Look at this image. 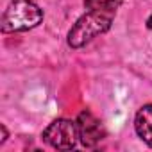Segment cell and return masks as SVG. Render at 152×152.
I'll return each instance as SVG.
<instances>
[{
    "instance_id": "7",
    "label": "cell",
    "mask_w": 152,
    "mask_h": 152,
    "mask_svg": "<svg viewBox=\"0 0 152 152\" xmlns=\"http://www.w3.org/2000/svg\"><path fill=\"white\" fill-rule=\"evenodd\" d=\"M0 131H2V138H0V143H4V141L7 140V129H6V125H0Z\"/></svg>"
},
{
    "instance_id": "6",
    "label": "cell",
    "mask_w": 152,
    "mask_h": 152,
    "mask_svg": "<svg viewBox=\"0 0 152 152\" xmlns=\"http://www.w3.org/2000/svg\"><path fill=\"white\" fill-rule=\"evenodd\" d=\"M124 4V0H84V6L90 11H102L115 15L116 9Z\"/></svg>"
},
{
    "instance_id": "5",
    "label": "cell",
    "mask_w": 152,
    "mask_h": 152,
    "mask_svg": "<svg viewBox=\"0 0 152 152\" xmlns=\"http://www.w3.org/2000/svg\"><path fill=\"white\" fill-rule=\"evenodd\" d=\"M134 129L136 134L148 145L152 147V104L143 106L134 118Z\"/></svg>"
},
{
    "instance_id": "8",
    "label": "cell",
    "mask_w": 152,
    "mask_h": 152,
    "mask_svg": "<svg viewBox=\"0 0 152 152\" xmlns=\"http://www.w3.org/2000/svg\"><path fill=\"white\" fill-rule=\"evenodd\" d=\"M147 27H148V29H152V16L147 20Z\"/></svg>"
},
{
    "instance_id": "4",
    "label": "cell",
    "mask_w": 152,
    "mask_h": 152,
    "mask_svg": "<svg viewBox=\"0 0 152 152\" xmlns=\"http://www.w3.org/2000/svg\"><path fill=\"white\" fill-rule=\"evenodd\" d=\"M77 129H79V140L84 147H95L99 141L104 140L106 136V131L100 124V120L91 115L88 109H84L83 113H79V118H77Z\"/></svg>"
},
{
    "instance_id": "2",
    "label": "cell",
    "mask_w": 152,
    "mask_h": 152,
    "mask_svg": "<svg viewBox=\"0 0 152 152\" xmlns=\"http://www.w3.org/2000/svg\"><path fill=\"white\" fill-rule=\"evenodd\" d=\"M43 20V11L32 0H11L2 15V32H23Z\"/></svg>"
},
{
    "instance_id": "3",
    "label": "cell",
    "mask_w": 152,
    "mask_h": 152,
    "mask_svg": "<svg viewBox=\"0 0 152 152\" xmlns=\"http://www.w3.org/2000/svg\"><path fill=\"white\" fill-rule=\"evenodd\" d=\"M79 129L77 122H72L66 118H57L43 131V141L57 150H70L77 145Z\"/></svg>"
},
{
    "instance_id": "1",
    "label": "cell",
    "mask_w": 152,
    "mask_h": 152,
    "mask_svg": "<svg viewBox=\"0 0 152 152\" xmlns=\"http://www.w3.org/2000/svg\"><path fill=\"white\" fill-rule=\"evenodd\" d=\"M113 16L115 15L102 13V11H88L70 29L68 45L72 48H81V47L88 45L99 34H104L109 31V27L113 23Z\"/></svg>"
}]
</instances>
